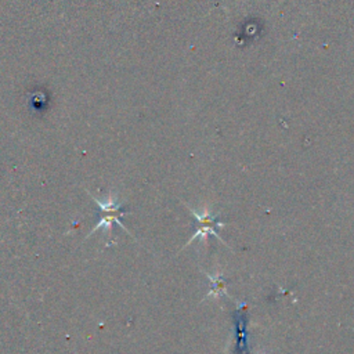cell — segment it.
<instances>
[{
    "label": "cell",
    "mask_w": 354,
    "mask_h": 354,
    "mask_svg": "<svg viewBox=\"0 0 354 354\" xmlns=\"http://www.w3.org/2000/svg\"><path fill=\"white\" fill-rule=\"evenodd\" d=\"M205 275L209 278L210 286H212L209 293L206 295V297L213 296V297L217 299L220 296H228V293H227V282H225V279L223 277V272H217L214 275H212L209 272H205Z\"/></svg>",
    "instance_id": "3"
},
{
    "label": "cell",
    "mask_w": 354,
    "mask_h": 354,
    "mask_svg": "<svg viewBox=\"0 0 354 354\" xmlns=\"http://www.w3.org/2000/svg\"><path fill=\"white\" fill-rule=\"evenodd\" d=\"M88 195H90V196L93 198V201L95 202V205H97V207H98V210H100V214H98V220H97L95 225L88 231L86 239H87L88 236H91V235H93L95 231H98V230H105L108 234H111L113 224H118L122 230H124L127 234L131 235V232H130V231L124 227V224L122 223V217L126 216L129 212L124 210V209H122V206H120V203L118 202V198H116L115 194H109L105 201H101V199L95 198V196H94L93 194H90V192H88Z\"/></svg>",
    "instance_id": "1"
},
{
    "label": "cell",
    "mask_w": 354,
    "mask_h": 354,
    "mask_svg": "<svg viewBox=\"0 0 354 354\" xmlns=\"http://www.w3.org/2000/svg\"><path fill=\"white\" fill-rule=\"evenodd\" d=\"M187 207L189 209V212L192 213V216L201 223V227L198 228V231L196 232H194L192 234V236L189 238V241L185 243V246L187 245H189L194 239H196V238H202V239H206V236L210 234V235H213V236H216L220 242H223L224 245H227V242L217 234V231H216V228L214 227H218V228H221V227H224L225 224L223 223V221H217L216 218H213V216L209 213V210L207 209H203L202 210V213H198L196 210H194V209H191L188 205H187Z\"/></svg>",
    "instance_id": "2"
}]
</instances>
